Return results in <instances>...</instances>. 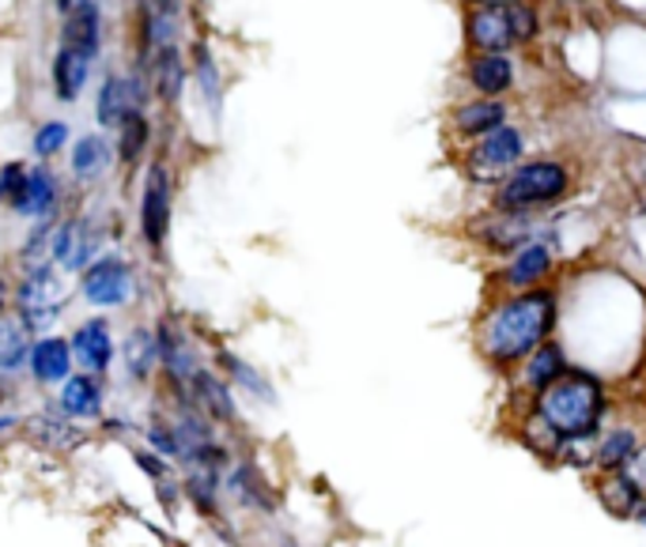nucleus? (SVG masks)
I'll use <instances>...</instances> for the list:
<instances>
[{
	"instance_id": "nucleus-3",
	"label": "nucleus",
	"mask_w": 646,
	"mask_h": 547,
	"mask_svg": "<svg viewBox=\"0 0 646 547\" xmlns=\"http://www.w3.org/2000/svg\"><path fill=\"white\" fill-rule=\"evenodd\" d=\"M575 189V167L559 156H529L491 189V212H529L545 216L548 208L564 205Z\"/></svg>"
},
{
	"instance_id": "nucleus-38",
	"label": "nucleus",
	"mask_w": 646,
	"mask_h": 547,
	"mask_svg": "<svg viewBox=\"0 0 646 547\" xmlns=\"http://www.w3.org/2000/svg\"><path fill=\"white\" fill-rule=\"evenodd\" d=\"M83 4H88V0H57V8H61V12H76V8H83Z\"/></svg>"
},
{
	"instance_id": "nucleus-39",
	"label": "nucleus",
	"mask_w": 646,
	"mask_h": 547,
	"mask_svg": "<svg viewBox=\"0 0 646 547\" xmlns=\"http://www.w3.org/2000/svg\"><path fill=\"white\" fill-rule=\"evenodd\" d=\"M465 8H491V4H503V0H461Z\"/></svg>"
},
{
	"instance_id": "nucleus-22",
	"label": "nucleus",
	"mask_w": 646,
	"mask_h": 547,
	"mask_svg": "<svg viewBox=\"0 0 646 547\" xmlns=\"http://www.w3.org/2000/svg\"><path fill=\"white\" fill-rule=\"evenodd\" d=\"M121 359H126V370L132 381H148L151 370L159 362V336L148 329H132L126 336V348H121Z\"/></svg>"
},
{
	"instance_id": "nucleus-27",
	"label": "nucleus",
	"mask_w": 646,
	"mask_h": 547,
	"mask_svg": "<svg viewBox=\"0 0 646 547\" xmlns=\"http://www.w3.org/2000/svg\"><path fill=\"white\" fill-rule=\"evenodd\" d=\"M107 167H110V148H107V140L83 137L80 143H76V151H72V170H76V178L95 181Z\"/></svg>"
},
{
	"instance_id": "nucleus-37",
	"label": "nucleus",
	"mask_w": 646,
	"mask_h": 547,
	"mask_svg": "<svg viewBox=\"0 0 646 547\" xmlns=\"http://www.w3.org/2000/svg\"><path fill=\"white\" fill-rule=\"evenodd\" d=\"M628 473L635 476V484H639V487H643V491H646V441H643V446H639V454H635V457H632Z\"/></svg>"
},
{
	"instance_id": "nucleus-25",
	"label": "nucleus",
	"mask_w": 646,
	"mask_h": 547,
	"mask_svg": "<svg viewBox=\"0 0 646 547\" xmlns=\"http://www.w3.org/2000/svg\"><path fill=\"white\" fill-rule=\"evenodd\" d=\"M64 46L83 57H91L99 50V12H95L91 4L76 8L69 16V23H64Z\"/></svg>"
},
{
	"instance_id": "nucleus-28",
	"label": "nucleus",
	"mask_w": 646,
	"mask_h": 547,
	"mask_svg": "<svg viewBox=\"0 0 646 547\" xmlns=\"http://www.w3.org/2000/svg\"><path fill=\"white\" fill-rule=\"evenodd\" d=\"M220 362L227 367V374H231V381L235 386H242L250 397H258V400H265V405H272L277 400V392H272V386H269V378H265L261 370H254L250 362H242V359H235V355H220Z\"/></svg>"
},
{
	"instance_id": "nucleus-6",
	"label": "nucleus",
	"mask_w": 646,
	"mask_h": 547,
	"mask_svg": "<svg viewBox=\"0 0 646 547\" xmlns=\"http://www.w3.org/2000/svg\"><path fill=\"white\" fill-rule=\"evenodd\" d=\"M553 227L545 223L540 216H529V212H491L473 223V238L496 257H510L518 253L521 246L537 242V238H548Z\"/></svg>"
},
{
	"instance_id": "nucleus-36",
	"label": "nucleus",
	"mask_w": 646,
	"mask_h": 547,
	"mask_svg": "<svg viewBox=\"0 0 646 547\" xmlns=\"http://www.w3.org/2000/svg\"><path fill=\"white\" fill-rule=\"evenodd\" d=\"M137 465L145 468L148 476H156V479H163V476H167V465H163V460H159L156 454H137Z\"/></svg>"
},
{
	"instance_id": "nucleus-19",
	"label": "nucleus",
	"mask_w": 646,
	"mask_h": 547,
	"mask_svg": "<svg viewBox=\"0 0 646 547\" xmlns=\"http://www.w3.org/2000/svg\"><path fill=\"white\" fill-rule=\"evenodd\" d=\"M72 370V344L57 340V336H46L31 348V374L42 386H57V381H69Z\"/></svg>"
},
{
	"instance_id": "nucleus-2",
	"label": "nucleus",
	"mask_w": 646,
	"mask_h": 547,
	"mask_svg": "<svg viewBox=\"0 0 646 547\" xmlns=\"http://www.w3.org/2000/svg\"><path fill=\"white\" fill-rule=\"evenodd\" d=\"M613 411L609 381L590 367H572L556 386L537 392L529 400V435H540L553 446V457L559 446L572 441H597L605 430V419Z\"/></svg>"
},
{
	"instance_id": "nucleus-34",
	"label": "nucleus",
	"mask_w": 646,
	"mask_h": 547,
	"mask_svg": "<svg viewBox=\"0 0 646 547\" xmlns=\"http://www.w3.org/2000/svg\"><path fill=\"white\" fill-rule=\"evenodd\" d=\"M23 186H27V170L23 167H4L0 170V205H12L16 208V200L19 193H23Z\"/></svg>"
},
{
	"instance_id": "nucleus-21",
	"label": "nucleus",
	"mask_w": 646,
	"mask_h": 547,
	"mask_svg": "<svg viewBox=\"0 0 646 547\" xmlns=\"http://www.w3.org/2000/svg\"><path fill=\"white\" fill-rule=\"evenodd\" d=\"M61 411L69 419H99L102 416V389L91 374L69 378L61 389Z\"/></svg>"
},
{
	"instance_id": "nucleus-40",
	"label": "nucleus",
	"mask_w": 646,
	"mask_h": 547,
	"mask_svg": "<svg viewBox=\"0 0 646 547\" xmlns=\"http://www.w3.org/2000/svg\"><path fill=\"white\" fill-rule=\"evenodd\" d=\"M632 521H635V525H643V529H646V498L639 503V510H635V517H632Z\"/></svg>"
},
{
	"instance_id": "nucleus-7",
	"label": "nucleus",
	"mask_w": 646,
	"mask_h": 547,
	"mask_svg": "<svg viewBox=\"0 0 646 547\" xmlns=\"http://www.w3.org/2000/svg\"><path fill=\"white\" fill-rule=\"evenodd\" d=\"M556 268H559V257H556L553 235L537 238V242L521 246L518 253L503 257V268L496 272V287L503 295L529 291V287H545L556 276Z\"/></svg>"
},
{
	"instance_id": "nucleus-14",
	"label": "nucleus",
	"mask_w": 646,
	"mask_h": 547,
	"mask_svg": "<svg viewBox=\"0 0 646 547\" xmlns=\"http://www.w3.org/2000/svg\"><path fill=\"white\" fill-rule=\"evenodd\" d=\"M643 446V435L639 427L632 424H616V427H605L602 435L594 441V473H628L632 457L639 454Z\"/></svg>"
},
{
	"instance_id": "nucleus-24",
	"label": "nucleus",
	"mask_w": 646,
	"mask_h": 547,
	"mask_svg": "<svg viewBox=\"0 0 646 547\" xmlns=\"http://www.w3.org/2000/svg\"><path fill=\"white\" fill-rule=\"evenodd\" d=\"M88 69H91V57L76 53L64 46L61 53H57L53 61V88L61 99H76V95L83 91V83H88Z\"/></svg>"
},
{
	"instance_id": "nucleus-8",
	"label": "nucleus",
	"mask_w": 646,
	"mask_h": 547,
	"mask_svg": "<svg viewBox=\"0 0 646 547\" xmlns=\"http://www.w3.org/2000/svg\"><path fill=\"white\" fill-rule=\"evenodd\" d=\"M515 121V110H510L507 99H484V95H473L465 102H454L450 113H446V129H450L454 140L473 143L488 132H496L499 125Z\"/></svg>"
},
{
	"instance_id": "nucleus-23",
	"label": "nucleus",
	"mask_w": 646,
	"mask_h": 547,
	"mask_svg": "<svg viewBox=\"0 0 646 547\" xmlns=\"http://www.w3.org/2000/svg\"><path fill=\"white\" fill-rule=\"evenodd\" d=\"M57 205V181L50 170H27V186L16 200V212L23 216H50V208Z\"/></svg>"
},
{
	"instance_id": "nucleus-10",
	"label": "nucleus",
	"mask_w": 646,
	"mask_h": 547,
	"mask_svg": "<svg viewBox=\"0 0 646 547\" xmlns=\"http://www.w3.org/2000/svg\"><path fill=\"white\" fill-rule=\"evenodd\" d=\"M64 295H69V287H64V280L53 272L50 265L31 268V276L23 280V287H19V306H23L27 329H42V325H50L57 318V310L64 306Z\"/></svg>"
},
{
	"instance_id": "nucleus-31",
	"label": "nucleus",
	"mask_w": 646,
	"mask_h": 547,
	"mask_svg": "<svg viewBox=\"0 0 646 547\" xmlns=\"http://www.w3.org/2000/svg\"><path fill=\"white\" fill-rule=\"evenodd\" d=\"M231 484H235V491L242 495V503H246V506H261V510H269V506H272L269 491L261 487V479H258V473H254L250 465H242L239 473H235Z\"/></svg>"
},
{
	"instance_id": "nucleus-12",
	"label": "nucleus",
	"mask_w": 646,
	"mask_h": 547,
	"mask_svg": "<svg viewBox=\"0 0 646 547\" xmlns=\"http://www.w3.org/2000/svg\"><path fill=\"white\" fill-rule=\"evenodd\" d=\"M132 295V272L118 257H102L83 272V299L95 306H126Z\"/></svg>"
},
{
	"instance_id": "nucleus-11",
	"label": "nucleus",
	"mask_w": 646,
	"mask_h": 547,
	"mask_svg": "<svg viewBox=\"0 0 646 547\" xmlns=\"http://www.w3.org/2000/svg\"><path fill=\"white\" fill-rule=\"evenodd\" d=\"M567 370H572V355H567V344L553 336V340L540 344V348L518 367V386L529 392V400H534L537 392H545L548 386H556V381L564 378Z\"/></svg>"
},
{
	"instance_id": "nucleus-35",
	"label": "nucleus",
	"mask_w": 646,
	"mask_h": 547,
	"mask_svg": "<svg viewBox=\"0 0 646 547\" xmlns=\"http://www.w3.org/2000/svg\"><path fill=\"white\" fill-rule=\"evenodd\" d=\"M69 140V129H64V125H46V129H38V137H34V151L38 156H53L57 148H61V143Z\"/></svg>"
},
{
	"instance_id": "nucleus-5",
	"label": "nucleus",
	"mask_w": 646,
	"mask_h": 547,
	"mask_svg": "<svg viewBox=\"0 0 646 547\" xmlns=\"http://www.w3.org/2000/svg\"><path fill=\"white\" fill-rule=\"evenodd\" d=\"M521 159H529V132H526V125L507 121V125H499L496 132H488V137L465 143L461 175L465 181H473V186L496 189Z\"/></svg>"
},
{
	"instance_id": "nucleus-33",
	"label": "nucleus",
	"mask_w": 646,
	"mask_h": 547,
	"mask_svg": "<svg viewBox=\"0 0 646 547\" xmlns=\"http://www.w3.org/2000/svg\"><path fill=\"white\" fill-rule=\"evenodd\" d=\"M197 80L205 88V99H212V107H220V76H216V64L208 50H197Z\"/></svg>"
},
{
	"instance_id": "nucleus-4",
	"label": "nucleus",
	"mask_w": 646,
	"mask_h": 547,
	"mask_svg": "<svg viewBox=\"0 0 646 547\" xmlns=\"http://www.w3.org/2000/svg\"><path fill=\"white\" fill-rule=\"evenodd\" d=\"M545 23H540L537 0H503L491 8H465L461 34L469 53H515L534 46Z\"/></svg>"
},
{
	"instance_id": "nucleus-41",
	"label": "nucleus",
	"mask_w": 646,
	"mask_h": 547,
	"mask_svg": "<svg viewBox=\"0 0 646 547\" xmlns=\"http://www.w3.org/2000/svg\"><path fill=\"white\" fill-rule=\"evenodd\" d=\"M0 310H4V280H0Z\"/></svg>"
},
{
	"instance_id": "nucleus-30",
	"label": "nucleus",
	"mask_w": 646,
	"mask_h": 547,
	"mask_svg": "<svg viewBox=\"0 0 646 547\" xmlns=\"http://www.w3.org/2000/svg\"><path fill=\"white\" fill-rule=\"evenodd\" d=\"M159 91H163L167 102L178 99V91H182V57H178L175 46H163L159 50Z\"/></svg>"
},
{
	"instance_id": "nucleus-18",
	"label": "nucleus",
	"mask_w": 646,
	"mask_h": 547,
	"mask_svg": "<svg viewBox=\"0 0 646 547\" xmlns=\"http://www.w3.org/2000/svg\"><path fill=\"white\" fill-rule=\"evenodd\" d=\"M69 344H72V359H80L88 374H102V370L110 367V359H113V336L107 329V321L80 325Z\"/></svg>"
},
{
	"instance_id": "nucleus-15",
	"label": "nucleus",
	"mask_w": 646,
	"mask_h": 547,
	"mask_svg": "<svg viewBox=\"0 0 646 547\" xmlns=\"http://www.w3.org/2000/svg\"><path fill=\"white\" fill-rule=\"evenodd\" d=\"M597 503L605 506V514L616 517V521H632L639 503L646 498V491L635 484L632 473H597Z\"/></svg>"
},
{
	"instance_id": "nucleus-20",
	"label": "nucleus",
	"mask_w": 646,
	"mask_h": 547,
	"mask_svg": "<svg viewBox=\"0 0 646 547\" xmlns=\"http://www.w3.org/2000/svg\"><path fill=\"white\" fill-rule=\"evenodd\" d=\"M159 359H163L167 374L178 381V386H189V381H193V374L201 370V362H197V355H193V348H189V340L170 321L163 325V329H159Z\"/></svg>"
},
{
	"instance_id": "nucleus-29",
	"label": "nucleus",
	"mask_w": 646,
	"mask_h": 547,
	"mask_svg": "<svg viewBox=\"0 0 646 547\" xmlns=\"http://www.w3.org/2000/svg\"><path fill=\"white\" fill-rule=\"evenodd\" d=\"M129 83L118 80V76H110L107 83H102V95H99V121L102 125H121L129 118Z\"/></svg>"
},
{
	"instance_id": "nucleus-42",
	"label": "nucleus",
	"mask_w": 646,
	"mask_h": 547,
	"mask_svg": "<svg viewBox=\"0 0 646 547\" xmlns=\"http://www.w3.org/2000/svg\"><path fill=\"white\" fill-rule=\"evenodd\" d=\"M280 547H296V544H291V540H284V544H280Z\"/></svg>"
},
{
	"instance_id": "nucleus-17",
	"label": "nucleus",
	"mask_w": 646,
	"mask_h": 547,
	"mask_svg": "<svg viewBox=\"0 0 646 547\" xmlns=\"http://www.w3.org/2000/svg\"><path fill=\"white\" fill-rule=\"evenodd\" d=\"M95 253H99V235L80 219H69L53 230V261L64 268H83Z\"/></svg>"
},
{
	"instance_id": "nucleus-1",
	"label": "nucleus",
	"mask_w": 646,
	"mask_h": 547,
	"mask_svg": "<svg viewBox=\"0 0 646 547\" xmlns=\"http://www.w3.org/2000/svg\"><path fill=\"white\" fill-rule=\"evenodd\" d=\"M559 318H564V295L553 284L510 291L488 302L473 340L491 370H518L540 344L553 340Z\"/></svg>"
},
{
	"instance_id": "nucleus-26",
	"label": "nucleus",
	"mask_w": 646,
	"mask_h": 547,
	"mask_svg": "<svg viewBox=\"0 0 646 547\" xmlns=\"http://www.w3.org/2000/svg\"><path fill=\"white\" fill-rule=\"evenodd\" d=\"M27 355H31V329H27V321L0 318V370L23 367Z\"/></svg>"
},
{
	"instance_id": "nucleus-13",
	"label": "nucleus",
	"mask_w": 646,
	"mask_h": 547,
	"mask_svg": "<svg viewBox=\"0 0 646 547\" xmlns=\"http://www.w3.org/2000/svg\"><path fill=\"white\" fill-rule=\"evenodd\" d=\"M140 230L148 246H163L170 230V175L151 167L145 178V200H140Z\"/></svg>"
},
{
	"instance_id": "nucleus-16",
	"label": "nucleus",
	"mask_w": 646,
	"mask_h": 547,
	"mask_svg": "<svg viewBox=\"0 0 646 547\" xmlns=\"http://www.w3.org/2000/svg\"><path fill=\"white\" fill-rule=\"evenodd\" d=\"M186 389H189V397H193V405L205 419H216V424H235V419H239V408H235L231 389H227L212 370L201 367Z\"/></svg>"
},
{
	"instance_id": "nucleus-32",
	"label": "nucleus",
	"mask_w": 646,
	"mask_h": 547,
	"mask_svg": "<svg viewBox=\"0 0 646 547\" xmlns=\"http://www.w3.org/2000/svg\"><path fill=\"white\" fill-rule=\"evenodd\" d=\"M145 143H148V121L140 118V113H129V118L121 121V159L132 162Z\"/></svg>"
},
{
	"instance_id": "nucleus-9",
	"label": "nucleus",
	"mask_w": 646,
	"mask_h": 547,
	"mask_svg": "<svg viewBox=\"0 0 646 547\" xmlns=\"http://www.w3.org/2000/svg\"><path fill=\"white\" fill-rule=\"evenodd\" d=\"M465 88L484 99H510L518 88V61L515 53H469L465 57Z\"/></svg>"
}]
</instances>
